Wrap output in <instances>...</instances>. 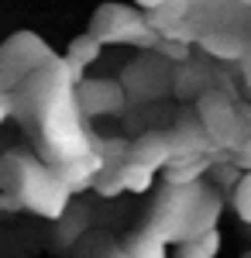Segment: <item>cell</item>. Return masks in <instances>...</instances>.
<instances>
[{
    "label": "cell",
    "mask_w": 251,
    "mask_h": 258,
    "mask_svg": "<svg viewBox=\"0 0 251 258\" xmlns=\"http://www.w3.org/2000/svg\"><path fill=\"white\" fill-rule=\"evenodd\" d=\"M7 169H11V189L21 197L24 210H31L45 220H58L69 210L73 189L55 172V165L24 159V155H7Z\"/></svg>",
    "instance_id": "6da1fadb"
},
{
    "label": "cell",
    "mask_w": 251,
    "mask_h": 258,
    "mask_svg": "<svg viewBox=\"0 0 251 258\" xmlns=\"http://www.w3.org/2000/svg\"><path fill=\"white\" fill-rule=\"evenodd\" d=\"M90 35L103 45H135V48H155L162 38L128 4H100L90 18Z\"/></svg>",
    "instance_id": "7a4b0ae2"
},
{
    "label": "cell",
    "mask_w": 251,
    "mask_h": 258,
    "mask_svg": "<svg viewBox=\"0 0 251 258\" xmlns=\"http://www.w3.org/2000/svg\"><path fill=\"white\" fill-rule=\"evenodd\" d=\"M203 189V182H169L165 193L158 197L155 203V214H152V224H148V234L162 238L165 244H179L190 231V214H193V203Z\"/></svg>",
    "instance_id": "3957f363"
},
{
    "label": "cell",
    "mask_w": 251,
    "mask_h": 258,
    "mask_svg": "<svg viewBox=\"0 0 251 258\" xmlns=\"http://www.w3.org/2000/svg\"><path fill=\"white\" fill-rule=\"evenodd\" d=\"M48 59H52V48L38 35L31 31L11 35L0 45V93H14L35 69H45Z\"/></svg>",
    "instance_id": "277c9868"
},
{
    "label": "cell",
    "mask_w": 251,
    "mask_h": 258,
    "mask_svg": "<svg viewBox=\"0 0 251 258\" xmlns=\"http://www.w3.org/2000/svg\"><path fill=\"white\" fill-rule=\"evenodd\" d=\"M73 97L83 117H103L124 110V86L114 80H83L73 86Z\"/></svg>",
    "instance_id": "5b68a950"
},
{
    "label": "cell",
    "mask_w": 251,
    "mask_h": 258,
    "mask_svg": "<svg viewBox=\"0 0 251 258\" xmlns=\"http://www.w3.org/2000/svg\"><path fill=\"white\" fill-rule=\"evenodd\" d=\"M103 165H107L103 155L90 148L86 155H76V159H69V162H58L55 172L66 179V186L76 193V189H86V186H93V182H97V176L103 172Z\"/></svg>",
    "instance_id": "8992f818"
},
{
    "label": "cell",
    "mask_w": 251,
    "mask_h": 258,
    "mask_svg": "<svg viewBox=\"0 0 251 258\" xmlns=\"http://www.w3.org/2000/svg\"><path fill=\"white\" fill-rule=\"evenodd\" d=\"M124 159H131L138 165L158 172V169H165V162L172 159V141H169V135H141L135 145H128Z\"/></svg>",
    "instance_id": "52a82bcc"
},
{
    "label": "cell",
    "mask_w": 251,
    "mask_h": 258,
    "mask_svg": "<svg viewBox=\"0 0 251 258\" xmlns=\"http://www.w3.org/2000/svg\"><path fill=\"white\" fill-rule=\"evenodd\" d=\"M210 169L207 152H175L172 159L165 162V179L169 182H196Z\"/></svg>",
    "instance_id": "ba28073f"
},
{
    "label": "cell",
    "mask_w": 251,
    "mask_h": 258,
    "mask_svg": "<svg viewBox=\"0 0 251 258\" xmlns=\"http://www.w3.org/2000/svg\"><path fill=\"white\" fill-rule=\"evenodd\" d=\"M190 11H193V0H162L155 11H148V18H145V21L162 35L165 28H172L175 21L190 18Z\"/></svg>",
    "instance_id": "9c48e42d"
},
{
    "label": "cell",
    "mask_w": 251,
    "mask_h": 258,
    "mask_svg": "<svg viewBox=\"0 0 251 258\" xmlns=\"http://www.w3.org/2000/svg\"><path fill=\"white\" fill-rule=\"evenodd\" d=\"M220 251V231L210 227V231H200L193 238L179 241V255L182 258H213Z\"/></svg>",
    "instance_id": "30bf717a"
},
{
    "label": "cell",
    "mask_w": 251,
    "mask_h": 258,
    "mask_svg": "<svg viewBox=\"0 0 251 258\" xmlns=\"http://www.w3.org/2000/svg\"><path fill=\"white\" fill-rule=\"evenodd\" d=\"M200 45L217 55V59H241L244 55V41L227 35V31H210V35H200Z\"/></svg>",
    "instance_id": "8fae6325"
},
{
    "label": "cell",
    "mask_w": 251,
    "mask_h": 258,
    "mask_svg": "<svg viewBox=\"0 0 251 258\" xmlns=\"http://www.w3.org/2000/svg\"><path fill=\"white\" fill-rule=\"evenodd\" d=\"M117 176L124 182V193H145V189H152V182H155L152 169H145V165H138L131 159H124L117 165Z\"/></svg>",
    "instance_id": "7c38bea8"
},
{
    "label": "cell",
    "mask_w": 251,
    "mask_h": 258,
    "mask_svg": "<svg viewBox=\"0 0 251 258\" xmlns=\"http://www.w3.org/2000/svg\"><path fill=\"white\" fill-rule=\"evenodd\" d=\"M100 52H103V41H97L90 31L86 35H79V38H73L69 41V52H66V59H73L76 66H93V62L100 59Z\"/></svg>",
    "instance_id": "4fadbf2b"
},
{
    "label": "cell",
    "mask_w": 251,
    "mask_h": 258,
    "mask_svg": "<svg viewBox=\"0 0 251 258\" xmlns=\"http://www.w3.org/2000/svg\"><path fill=\"white\" fill-rule=\"evenodd\" d=\"M128 255H141V258H162L165 255V241L155 238V234H141V238L131 241V248H128Z\"/></svg>",
    "instance_id": "5bb4252c"
},
{
    "label": "cell",
    "mask_w": 251,
    "mask_h": 258,
    "mask_svg": "<svg viewBox=\"0 0 251 258\" xmlns=\"http://www.w3.org/2000/svg\"><path fill=\"white\" fill-rule=\"evenodd\" d=\"M234 210L241 214L244 224H251V172L244 179H237V189H234Z\"/></svg>",
    "instance_id": "9a60e30c"
},
{
    "label": "cell",
    "mask_w": 251,
    "mask_h": 258,
    "mask_svg": "<svg viewBox=\"0 0 251 258\" xmlns=\"http://www.w3.org/2000/svg\"><path fill=\"white\" fill-rule=\"evenodd\" d=\"M155 52H162V59H172V62H186L190 59V45L186 41H175V38H158V45H155Z\"/></svg>",
    "instance_id": "2e32d148"
},
{
    "label": "cell",
    "mask_w": 251,
    "mask_h": 258,
    "mask_svg": "<svg viewBox=\"0 0 251 258\" xmlns=\"http://www.w3.org/2000/svg\"><path fill=\"white\" fill-rule=\"evenodd\" d=\"M0 210H24L21 207V197L14 189H0Z\"/></svg>",
    "instance_id": "e0dca14e"
},
{
    "label": "cell",
    "mask_w": 251,
    "mask_h": 258,
    "mask_svg": "<svg viewBox=\"0 0 251 258\" xmlns=\"http://www.w3.org/2000/svg\"><path fill=\"white\" fill-rule=\"evenodd\" d=\"M18 110V100H14V93H0V124L11 117Z\"/></svg>",
    "instance_id": "ac0fdd59"
},
{
    "label": "cell",
    "mask_w": 251,
    "mask_h": 258,
    "mask_svg": "<svg viewBox=\"0 0 251 258\" xmlns=\"http://www.w3.org/2000/svg\"><path fill=\"white\" fill-rule=\"evenodd\" d=\"M158 4H162V0H135V7H138V11H155Z\"/></svg>",
    "instance_id": "d6986e66"
}]
</instances>
